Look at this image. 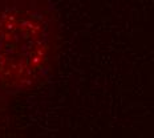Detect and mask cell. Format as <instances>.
Returning a JSON list of instances; mask_svg holds the SVG:
<instances>
[{
  "label": "cell",
  "instance_id": "6da1fadb",
  "mask_svg": "<svg viewBox=\"0 0 154 138\" xmlns=\"http://www.w3.org/2000/svg\"><path fill=\"white\" fill-rule=\"evenodd\" d=\"M47 37L38 21L23 12L0 17V82L21 88L36 81L45 63Z\"/></svg>",
  "mask_w": 154,
  "mask_h": 138
}]
</instances>
